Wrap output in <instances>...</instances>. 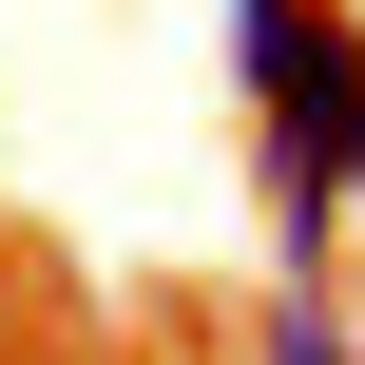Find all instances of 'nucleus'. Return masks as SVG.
Listing matches in <instances>:
<instances>
[{
  "mask_svg": "<svg viewBox=\"0 0 365 365\" xmlns=\"http://www.w3.org/2000/svg\"><path fill=\"white\" fill-rule=\"evenodd\" d=\"M231 96H250V135H346L365 19L346 0H231Z\"/></svg>",
  "mask_w": 365,
  "mask_h": 365,
  "instance_id": "f257e3e1",
  "label": "nucleus"
},
{
  "mask_svg": "<svg viewBox=\"0 0 365 365\" xmlns=\"http://www.w3.org/2000/svg\"><path fill=\"white\" fill-rule=\"evenodd\" d=\"M231 365H365V289L346 269H269L250 327H231Z\"/></svg>",
  "mask_w": 365,
  "mask_h": 365,
  "instance_id": "f03ea898",
  "label": "nucleus"
},
{
  "mask_svg": "<svg viewBox=\"0 0 365 365\" xmlns=\"http://www.w3.org/2000/svg\"><path fill=\"white\" fill-rule=\"evenodd\" d=\"M327 154H346V192H365V96H346V135H327Z\"/></svg>",
  "mask_w": 365,
  "mask_h": 365,
  "instance_id": "7ed1b4c3",
  "label": "nucleus"
}]
</instances>
